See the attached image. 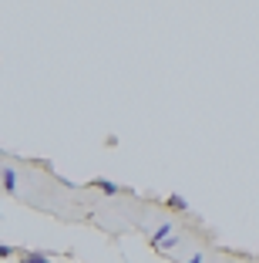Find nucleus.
I'll return each instance as SVG.
<instances>
[{"label":"nucleus","instance_id":"obj_1","mask_svg":"<svg viewBox=\"0 0 259 263\" xmlns=\"http://www.w3.org/2000/svg\"><path fill=\"white\" fill-rule=\"evenodd\" d=\"M175 243H178V240L172 236V226H168V223L158 226V230L152 233V247H175Z\"/></svg>","mask_w":259,"mask_h":263},{"label":"nucleus","instance_id":"obj_5","mask_svg":"<svg viewBox=\"0 0 259 263\" xmlns=\"http://www.w3.org/2000/svg\"><path fill=\"white\" fill-rule=\"evenodd\" d=\"M21 263H51V256L41 253V250H34V253H24V256H21Z\"/></svg>","mask_w":259,"mask_h":263},{"label":"nucleus","instance_id":"obj_2","mask_svg":"<svg viewBox=\"0 0 259 263\" xmlns=\"http://www.w3.org/2000/svg\"><path fill=\"white\" fill-rule=\"evenodd\" d=\"M91 186H94V189H101L105 196H118V193H122V186H114V182H108V179H94Z\"/></svg>","mask_w":259,"mask_h":263},{"label":"nucleus","instance_id":"obj_4","mask_svg":"<svg viewBox=\"0 0 259 263\" xmlns=\"http://www.w3.org/2000/svg\"><path fill=\"white\" fill-rule=\"evenodd\" d=\"M165 206H168V209H175V213H185V209H189V202H185L178 193H172V196H168V202H165Z\"/></svg>","mask_w":259,"mask_h":263},{"label":"nucleus","instance_id":"obj_7","mask_svg":"<svg viewBox=\"0 0 259 263\" xmlns=\"http://www.w3.org/2000/svg\"><path fill=\"white\" fill-rule=\"evenodd\" d=\"M185 263H202V256H198V253H192V256H189Z\"/></svg>","mask_w":259,"mask_h":263},{"label":"nucleus","instance_id":"obj_3","mask_svg":"<svg viewBox=\"0 0 259 263\" xmlns=\"http://www.w3.org/2000/svg\"><path fill=\"white\" fill-rule=\"evenodd\" d=\"M0 179H4V189H7V193H17V172L14 169H4Z\"/></svg>","mask_w":259,"mask_h":263},{"label":"nucleus","instance_id":"obj_6","mask_svg":"<svg viewBox=\"0 0 259 263\" xmlns=\"http://www.w3.org/2000/svg\"><path fill=\"white\" fill-rule=\"evenodd\" d=\"M14 253H17V250L10 247V243H0V260H7V256H14Z\"/></svg>","mask_w":259,"mask_h":263}]
</instances>
